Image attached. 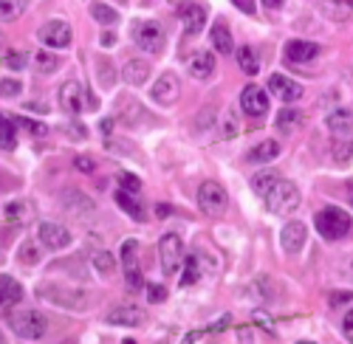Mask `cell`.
Returning <instances> with one entry per match:
<instances>
[{
    "label": "cell",
    "instance_id": "6da1fadb",
    "mask_svg": "<svg viewBox=\"0 0 353 344\" xmlns=\"http://www.w3.org/2000/svg\"><path fill=\"white\" fill-rule=\"evenodd\" d=\"M9 327H12L14 336H20V338L37 341V338L46 336V330H48V319L43 316L37 308H20V310H14L12 316H9Z\"/></svg>",
    "mask_w": 353,
    "mask_h": 344
},
{
    "label": "cell",
    "instance_id": "7a4b0ae2",
    "mask_svg": "<svg viewBox=\"0 0 353 344\" xmlns=\"http://www.w3.org/2000/svg\"><path fill=\"white\" fill-rule=\"evenodd\" d=\"M263 200H266L269 212H274V215H288V212H294V209L300 206V189H297V184L280 178L266 195H263Z\"/></svg>",
    "mask_w": 353,
    "mask_h": 344
},
{
    "label": "cell",
    "instance_id": "3957f363",
    "mask_svg": "<svg viewBox=\"0 0 353 344\" xmlns=\"http://www.w3.org/2000/svg\"><path fill=\"white\" fill-rule=\"evenodd\" d=\"M350 226H353L350 215L342 212L339 206H328L316 215V228L325 240H342L345 235H350Z\"/></svg>",
    "mask_w": 353,
    "mask_h": 344
},
{
    "label": "cell",
    "instance_id": "277c9868",
    "mask_svg": "<svg viewBox=\"0 0 353 344\" xmlns=\"http://www.w3.org/2000/svg\"><path fill=\"white\" fill-rule=\"evenodd\" d=\"M133 40H136V45L141 51L159 54L164 48L167 34H164V28H161L159 20H139V23H133Z\"/></svg>",
    "mask_w": 353,
    "mask_h": 344
},
{
    "label": "cell",
    "instance_id": "5b68a950",
    "mask_svg": "<svg viewBox=\"0 0 353 344\" xmlns=\"http://www.w3.org/2000/svg\"><path fill=\"white\" fill-rule=\"evenodd\" d=\"M159 257H161V271L167 277H172L179 271V266L184 263V243L175 232H167L159 243Z\"/></svg>",
    "mask_w": 353,
    "mask_h": 344
},
{
    "label": "cell",
    "instance_id": "8992f818",
    "mask_svg": "<svg viewBox=\"0 0 353 344\" xmlns=\"http://www.w3.org/2000/svg\"><path fill=\"white\" fill-rule=\"evenodd\" d=\"M229 204V197H226V189L215 181H207L201 189H198V206L201 212H207V215H221Z\"/></svg>",
    "mask_w": 353,
    "mask_h": 344
},
{
    "label": "cell",
    "instance_id": "52a82bcc",
    "mask_svg": "<svg viewBox=\"0 0 353 344\" xmlns=\"http://www.w3.org/2000/svg\"><path fill=\"white\" fill-rule=\"evenodd\" d=\"M43 299L54 302V305H63V308H71V310H82L85 308V294L82 291H71L65 285H43L37 291Z\"/></svg>",
    "mask_w": 353,
    "mask_h": 344
},
{
    "label": "cell",
    "instance_id": "ba28073f",
    "mask_svg": "<svg viewBox=\"0 0 353 344\" xmlns=\"http://www.w3.org/2000/svg\"><path fill=\"white\" fill-rule=\"evenodd\" d=\"M122 268H125V279L130 285V291L141 288V266H139V243L136 240H125L122 243Z\"/></svg>",
    "mask_w": 353,
    "mask_h": 344
},
{
    "label": "cell",
    "instance_id": "9c48e42d",
    "mask_svg": "<svg viewBox=\"0 0 353 344\" xmlns=\"http://www.w3.org/2000/svg\"><path fill=\"white\" fill-rule=\"evenodd\" d=\"M144 319H147V313L136 305H116L105 313V322L113 327H139L144 325Z\"/></svg>",
    "mask_w": 353,
    "mask_h": 344
},
{
    "label": "cell",
    "instance_id": "30bf717a",
    "mask_svg": "<svg viewBox=\"0 0 353 344\" xmlns=\"http://www.w3.org/2000/svg\"><path fill=\"white\" fill-rule=\"evenodd\" d=\"M63 206H65V212H68L71 217H77V220H88V217H94V212H97L94 200L88 197V195H82L79 189H65V192H63Z\"/></svg>",
    "mask_w": 353,
    "mask_h": 344
},
{
    "label": "cell",
    "instance_id": "8fae6325",
    "mask_svg": "<svg viewBox=\"0 0 353 344\" xmlns=\"http://www.w3.org/2000/svg\"><path fill=\"white\" fill-rule=\"evenodd\" d=\"M40 40L48 48H65V45H71V25L65 20H48L40 28Z\"/></svg>",
    "mask_w": 353,
    "mask_h": 344
},
{
    "label": "cell",
    "instance_id": "7c38bea8",
    "mask_svg": "<svg viewBox=\"0 0 353 344\" xmlns=\"http://www.w3.org/2000/svg\"><path fill=\"white\" fill-rule=\"evenodd\" d=\"M305 237H308L305 223L291 220V223H285V228L280 232V246H283L285 254H300L303 246H305Z\"/></svg>",
    "mask_w": 353,
    "mask_h": 344
},
{
    "label": "cell",
    "instance_id": "4fadbf2b",
    "mask_svg": "<svg viewBox=\"0 0 353 344\" xmlns=\"http://www.w3.org/2000/svg\"><path fill=\"white\" fill-rule=\"evenodd\" d=\"M37 237L51 251H60V248H65L71 243V232L60 223H40V235Z\"/></svg>",
    "mask_w": 353,
    "mask_h": 344
},
{
    "label": "cell",
    "instance_id": "5bb4252c",
    "mask_svg": "<svg viewBox=\"0 0 353 344\" xmlns=\"http://www.w3.org/2000/svg\"><path fill=\"white\" fill-rule=\"evenodd\" d=\"M241 107L249 113V116H266V110H269L266 91L257 88V85H246L243 94H241Z\"/></svg>",
    "mask_w": 353,
    "mask_h": 344
},
{
    "label": "cell",
    "instance_id": "9a60e30c",
    "mask_svg": "<svg viewBox=\"0 0 353 344\" xmlns=\"http://www.w3.org/2000/svg\"><path fill=\"white\" fill-rule=\"evenodd\" d=\"M179 14H181V23H184V32L198 34L203 28V23H207V3H201V0H195V3H184Z\"/></svg>",
    "mask_w": 353,
    "mask_h": 344
},
{
    "label": "cell",
    "instance_id": "2e32d148",
    "mask_svg": "<svg viewBox=\"0 0 353 344\" xmlns=\"http://www.w3.org/2000/svg\"><path fill=\"white\" fill-rule=\"evenodd\" d=\"M179 94H181V85H179V79H175L172 74H161L159 82L153 85V91H150V96H153L159 105H164V107L179 99Z\"/></svg>",
    "mask_w": 353,
    "mask_h": 344
},
{
    "label": "cell",
    "instance_id": "e0dca14e",
    "mask_svg": "<svg viewBox=\"0 0 353 344\" xmlns=\"http://www.w3.org/2000/svg\"><path fill=\"white\" fill-rule=\"evenodd\" d=\"M269 91H272L277 99H283V102H297V99L303 96V85L291 82V79L283 76V74H274V76H269Z\"/></svg>",
    "mask_w": 353,
    "mask_h": 344
},
{
    "label": "cell",
    "instance_id": "ac0fdd59",
    "mask_svg": "<svg viewBox=\"0 0 353 344\" xmlns=\"http://www.w3.org/2000/svg\"><path fill=\"white\" fill-rule=\"evenodd\" d=\"M319 45L316 43H308V40H291V43H285V60H291V63H311V60H316L319 56Z\"/></svg>",
    "mask_w": 353,
    "mask_h": 344
},
{
    "label": "cell",
    "instance_id": "d6986e66",
    "mask_svg": "<svg viewBox=\"0 0 353 344\" xmlns=\"http://www.w3.org/2000/svg\"><path fill=\"white\" fill-rule=\"evenodd\" d=\"M322 14L334 23H345L353 14V0H319Z\"/></svg>",
    "mask_w": 353,
    "mask_h": 344
},
{
    "label": "cell",
    "instance_id": "ffe728a7",
    "mask_svg": "<svg viewBox=\"0 0 353 344\" xmlns=\"http://www.w3.org/2000/svg\"><path fill=\"white\" fill-rule=\"evenodd\" d=\"M23 299V285L9 274H0V308H12Z\"/></svg>",
    "mask_w": 353,
    "mask_h": 344
},
{
    "label": "cell",
    "instance_id": "44dd1931",
    "mask_svg": "<svg viewBox=\"0 0 353 344\" xmlns=\"http://www.w3.org/2000/svg\"><path fill=\"white\" fill-rule=\"evenodd\" d=\"M212 71H215V54L212 51H195V56L190 60V74L195 79H207V76H212Z\"/></svg>",
    "mask_w": 353,
    "mask_h": 344
},
{
    "label": "cell",
    "instance_id": "7402d4cb",
    "mask_svg": "<svg viewBox=\"0 0 353 344\" xmlns=\"http://www.w3.org/2000/svg\"><path fill=\"white\" fill-rule=\"evenodd\" d=\"M60 105L68 110V113H79L82 110V85L79 82H65L60 88Z\"/></svg>",
    "mask_w": 353,
    "mask_h": 344
},
{
    "label": "cell",
    "instance_id": "603a6c76",
    "mask_svg": "<svg viewBox=\"0 0 353 344\" xmlns=\"http://www.w3.org/2000/svg\"><path fill=\"white\" fill-rule=\"evenodd\" d=\"M116 204H119L136 223H144L147 220V215H144V206L139 204V200H136V195L133 192H128V189H119V192H116Z\"/></svg>",
    "mask_w": 353,
    "mask_h": 344
},
{
    "label": "cell",
    "instance_id": "cb8c5ba5",
    "mask_svg": "<svg viewBox=\"0 0 353 344\" xmlns=\"http://www.w3.org/2000/svg\"><path fill=\"white\" fill-rule=\"evenodd\" d=\"M122 76H125V82H130V85H144L147 76H150V65H147L144 60H130V63L122 68Z\"/></svg>",
    "mask_w": 353,
    "mask_h": 344
},
{
    "label": "cell",
    "instance_id": "d4e9b609",
    "mask_svg": "<svg viewBox=\"0 0 353 344\" xmlns=\"http://www.w3.org/2000/svg\"><path fill=\"white\" fill-rule=\"evenodd\" d=\"M210 40H212V45H215L218 54H232V51H234V43H232V34H229L226 23H215V25H212Z\"/></svg>",
    "mask_w": 353,
    "mask_h": 344
},
{
    "label": "cell",
    "instance_id": "484cf974",
    "mask_svg": "<svg viewBox=\"0 0 353 344\" xmlns=\"http://www.w3.org/2000/svg\"><path fill=\"white\" fill-rule=\"evenodd\" d=\"M328 130L336 136H345L353 130V113L350 110H334L328 116Z\"/></svg>",
    "mask_w": 353,
    "mask_h": 344
},
{
    "label": "cell",
    "instance_id": "4316f807",
    "mask_svg": "<svg viewBox=\"0 0 353 344\" xmlns=\"http://www.w3.org/2000/svg\"><path fill=\"white\" fill-rule=\"evenodd\" d=\"M277 181H280V172H277V169H272V166H266V169L257 172V175L252 178V189H254L257 195H266Z\"/></svg>",
    "mask_w": 353,
    "mask_h": 344
},
{
    "label": "cell",
    "instance_id": "83f0119b",
    "mask_svg": "<svg viewBox=\"0 0 353 344\" xmlns=\"http://www.w3.org/2000/svg\"><path fill=\"white\" fill-rule=\"evenodd\" d=\"M28 9V0H0V20L12 23Z\"/></svg>",
    "mask_w": 353,
    "mask_h": 344
},
{
    "label": "cell",
    "instance_id": "f1b7e54d",
    "mask_svg": "<svg viewBox=\"0 0 353 344\" xmlns=\"http://www.w3.org/2000/svg\"><path fill=\"white\" fill-rule=\"evenodd\" d=\"M238 65H241V71L249 74V76H254V74L260 71V60H257V54H254L252 45H243V48L238 51Z\"/></svg>",
    "mask_w": 353,
    "mask_h": 344
},
{
    "label": "cell",
    "instance_id": "f546056e",
    "mask_svg": "<svg viewBox=\"0 0 353 344\" xmlns=\"http://www.w3.org/2000/svg\"><path fill=\"white\" fill-rule=\"evenodd\" d=\"M3 215H6L9 223L23 226V223H28V217H32V209H28V204H23V200H12V204H6Z\"/></svg>",
    "mask_w": 353,
    "mask_h": 344
},
{
    "label": "cell",
    "instance_id": "4dcf8cb0",
    "mask_svg": "<svg viewBox=\"0 0 353 344\" xmlns=\"http://www.w3.org/2000/svg\"><path fill=\"white\" fill-rule=\"evenodd\" d=\"M280 155V144H277V141H263V144H257L252 153H249V161H263V164H266V161H272V158H277Z\"/></svg>",
    "mask_w": 353,
    "mask_h": 344
},
{
    "label": "cell",
    "instance_id": "1f68e13d",
    "mask_svg": "<svg viewBox=\"0 0 353 344\" xmlns=\"http://www.w3.org/2000/svg\"><path fill=\"white\" fill-rule=\"evenodd\" d=\"M238 338L241 341H274V333H269V327H263V325H246L238 330Z\"/></svg>",
    "mask_w": 353,
    "mask_h": 344
},
{
    "label": "cell",
    "instance_id": "d6a6232c",
    "mask_svg": "<svg viewBox=\"0 0 353 344\" xmlns=\"http://www.w3.org/2000/svg\"><path fill=\"white\" fill-rule=\"evenodd\" d=\"M184 277H181V285H195L201 279V257L198 254H190L184 257Z\"/></svg>",
    "mask_w": 353,
    "mask_h": 344
},
{
    "label": "cell",
    "instance_id": "836d02e7",
    "mask_svg": "<svg viewBox=\"0 0 353 344\" xmlns=\"http://www.w3.org/2000/svg\"><path fill=\"white\" fill-rule=\"evenodd\" d=\"M303 122H305V113H300V110H280V116H277V127L285 133L300 127Z\"/></svg>",
    "mask_w": 353,
    "mask_h": 344
},
{
    "label": "cell",
    "instance_id": "e575fe53",
    "mask_svg": "<svg viewBox=\"0 0 353 344\" xmlns=\"http://www.w3.org/2000/svg\"><path fill=\"white\" fill-rule=\"evenodd\" d=\"M91 14H94V20H99L102 25H113L116 20H119V14H116V9H110L108 3H102V0H97V3H91Z\"/></svg>",
    "mask_w": 353,
    "mask_h": 344
},
{
    "label": "cell",
    "instance_id": "d590c367",
    "mask_svg": "<svg viewBox=\"0 0 353 344\" xmlns=\"http://www.w3.org/2000/svg\"><path fill=\"white\" fill-rule=\"evenodd\" d=\"M17 138H14V122L6 116H0V150H14Z\"/></svg>",
    "mask_w": 353,
    "mask_h": 344
},
{
    "label": "cell",
    "instance_id": "8d00e7d4",
    "mask_svg": "<svg viewBox=\"0 0 353 344\" xmlns=\"http://www.w3.org/2000/svg\"><path fill=\"white\" fill-rule=\"evenodd\" d=\"M57 65H60L57 54H51V51H46V48L34 54V68H37L40 74H51V71H57Z\"/></svg>",
    "mask_w": 353,
    "mask_h": 344
},
{
    "label": "cell",
    "instance_id": "74e56055",
    "mask_svg": "<svg viewBox=\"0 0 353 344\" xmlns=\"http://www.w3.org/2000/svg\"><path fill=\"white\" fill-rule=\"evenodd\" d=\"M20 263L23 266H37L40 263V248H37V243L34 240H26L23 246H20Z\"/></svg>",
    "mask_w": 353,
    "mask_h": 344
},
{
    "label": "cell",
    "instance_id": "f35d334b",
    "mask_svg": "<svg viewBox=\"0 0 353 344\" xmlns=\"http://www.w3.org/2000/svg\"><path fill=\"white\" fill-rule=\"evenodd\" d=\"M26 63H28L26 51H9V54L3 56V65H6L9 71H20V68H26Z\"/></svg>",
    "mask_w": 353,
    "mask_h": 344
},
{
    "label": "cell",
    "instance_id": "ab89813d",
    "mask_svg": "<svg viewBox=\"0 0 353 344\" xmlns=\"http://www.w3.org/2000/svg\"><path fill=\"white\" fill-rule=\"evenodd\" d=\"M94 266H97L99 274H110L113 266H116V263H113V254H110V251H97V254H94Z\"/></svg>",
    "mask_w": 353,
    "mask_h": 344
},
{
    "label": "cell",
    "instance_id": "60d3db41",
    "mask_svg": "<svg viewBox=\"0 0 353 344\" xmlns=\"http://www.w3.org/2000/svg\"><path fill=\"white\" fill-rule=\"evenodd\" d=\"M20 91H23V85L12 76L0 82V99H14V96H20Z\"/></svg>",
    "mask_w": 353,
    "mask_h": 344
},
{
    "label": "cell",
    "instance_id": "b9f144b4",
    "mask_svg": "<svg viewBox=\"0 0 353 344\" xmlns=\"http://www.w3.org/2000/svg\"><path fill=\"white\" fill-rule=\"evenodd\" d=\"M353 158V144L350 141H336L334 144V161L336 164H347Z\"/></svg>",
    "mask_w": 353,
    "mask_h": 344
},
{
    "label": "cell",
    "instance_id": "7bdbcfd3",
    "mask_svg": "<svg viewBox=\"0 0 353 344\" xmlns=\"http://www.w3.org/2000/svg\"><path fill=\"white\" fill-rule=\"evenodd\" d=\"M119 186L128 189V192H133V195L141 192V181L136 175H130V172H119Z\"/></svg>",
    "mask_w": 353,
    "mask_h": 344
},
{
    "label": "cell",
    "instance_id": "ee69618b",
    "mask_svg": "<svg viewBox=\"0 0 353 344\" xmlns=\"http://www.w3.org/2000/svg\"><path fill=\"white\" fill-rule=\"evenodd\" d=\"M74 166H77L79 172H85V175H91V172L97 169V161H94L91 155H77V158H74Z\"/></svg>",
    "mask_w": 353,
    "mask_h": 344
},
{
    "label": "cell",
    "instance_id": "f6af8a7d",
    "mask_svg": "<svg viewBox=\"0 0 353 344\" xmlns=\"http://www.w3.org/2000/svg\"><path fill=\"white\" fill-rule=\"evenodd\" d=\"M20 127H26L28 133H32V136H46L48 133V127L46 125H40V122H32V119H14Z\"/></svg>",
    "mask_w": 353,
    "mask_h": 344
},
{
    "label": "cell",
    "instance_id": "bcb514c9",
    "mask_svg": "<svg viewBox=\"0 0 353 344\" xmlns=\"http://www.w3.org/2000/svg\"><path fill=\"white\" fill-rule=\"evenodd\" d=\"M147 299L150 302H164L167 299V288L164 285H147Z\"/></svg>",
    "mask_w": 353,
    "mask_h": 344
},
{
    "label": "cell",
    "instance_id": "7dc6e473",
    "mask_svg": "<svg viewBox=\"0 0 353 344\" xmlns=\"http://www.w3.org/2000/svg\"><path fill=\"white\" fill-rule=\"evenodd\" d=\"M99 82L105 85V88H110V85H113V65L108 60L99 63Z\"/></svg>",
    "mask_w": 353,
    "mask_h": 344
},
{
    "label": "cell",
    "instance_id": "c3c4849f",
    "mask_svg": "<svg viewBox=\"0 0 353 344\" xmlns=\"http://www.w3.org/2000/svg\"><path fill=\"white\" fill-rule=\"evenodd\" d=\"M345 302H353V294H350V291H334V294L328 297V305H331V308H339V305H345Z\"/></svg>",
    "mask_w": 353,
    "mask_h": 344
},
{
    "label": "cell",
    "instance_id": "681fc988",
    "mask_svg": "<svg viewBox=\"0 0 353 344\" xmlns=\"http://www.w3.org/2000/svg\"><path fill=\"white\" fill-rule=\"evenodd\" d=\"M238 133V125H234V113H226V127L218 133L221 138H229V136H234Z\"/></svg>",
    "mask_w": 353,
    "mask_h": 344
},
{
    "label": "cell",
    "instance_id": "f907efd6",
    "mask_svg": "<svg viewBox=\"0 0 353 344\" xmlns=\"http://www.w3.org/2000/svg\"><path fill=\"white\" fill-rule=\"evenodd\" d=\"M212 336H215L212 330H192V333H187V341H207Z\"/></svg>",
    "mask_w": 353,
    "mask_h": 344
},
{
    "label": "cell",
    "instance_id": "816d5d0a",
    "mask_svg": "<svg viewBox=\"0 0 353 344\" xmlns=\"http://www.w3.org/2000/svg\"><path fill=\"white\" fill-rule=\"evenodd\" d=\"M232 3L238 6L243 14H254V12H257V9H254V0H232Z\"/></svg>",
    "mask_w": 353,
    "mask_h": 344
},
{
    "label": "cell",
    "instance_id": "f5cc1de1",
    "mask_svg": "<svg viewBox=\"0 0 353 344\" xmlns=\"http://www.w3.org/2000/svg\"><path fill=\"white\" fill-rule=\"evenodd\" d=\"M254 322L263 325V327H272V316L269 313H263V310H254Z\"/></svg>",
    "mask_w": 353,
    "mask_h": 344
},
{
    "label": "cell",
    "instance_id": "db71d44e",
    "mask_svg": "<svg viewBox=\"0 0 353 344\" xmlns=\"http://www.w3.org/2000/svg\"><path fill=\"white\" fill-rule=\"evenodd\" d=\"M229 322H232V316H221V322H212V325H210V330H212V333H221V330H226V327H229Z\"/></svg>",
    "mask_w": 353,
    "mask_h": 344
},
{
    "label": "cell",
    "instance_id": "11a10c76",
    "mask_svg": "<svg viewBox=\"0 0 353 344\" xmlns=\"http://www.w3.org/2000/svg\"><path fill=\"white\" fill-rule=\"evenodd\" d=\"M342 330H345V336L353 341V310H350L347 316H345V325H342Z\"/></svg>",
    "mask_w": 353,
    "mask_h": 344
},
{
    "label": "cell",
    "instance_id": "9f6ffc18",
    "mask_svg": "<svg viewBox=\"0 0 353 344\" xmlns=\"http://www.w3.org/2000/svg\"><path fill=\"white\" fill-rule=\"evenodd\" d=\"M170 212H172V206H167V204H159V206H156V217H161V220L170 217Z\"/></svg>",
    "mask_w": 353,
    "mask_h": 344
},
{
    "label": "cell",
    "instance_id": "6f0895ef",
    "mask_svg": "<svg viewBox=\"0 0 353 344\" xmlns=\"http://www.w3.org/2000/svg\"><path fill=\"white\" fill-rule=\"evenodd\" d=\"M285 0H263V9H280Z\"/></svg>",
    "mask_w": 353,
    "mask_h": 344
},
{
    "label": "cell",
    "instance_id": "680465c9",
    "mask_svg": "<svg viewBox=\"0 0 353 344\" xmlns=\"http://www.w3.org/2000/svg\"><path fill=\"white\" fill-rule=\"evenodd\" d=\"M99 43H102V45H113V43H116V34H110V32H108V34H102V37H99Z\"/></svg>",
    "mask_w": 353,
    "mask_h": 344
},
{
    "label": "cell",
    "instance_id": "91938a15",
    "mask_svg": "<svg viewBox=\"0 0 353 344\" xmlns=\"http://www.w3.org/2000/svg\"><path fill=\"white\" fill-rule=\"evenodd\" d=\"M99 130H102V133H110V130H113V119H105V122H99Z\"/></svg>",
    "mask_w": 353,
    "mask_h": 344
},
{
    "label": "cell",
    "instance_id": "94428289",
    "mask_svg": "<svg viewBox=\"0 0 353 344\" xmlns=\"http://www.w3.org/2000/svg\"><path fill=\"white\" fill-rule=\"evenodd\" d=\"M347 189H350V192H347V197H350V204H353V186H347Z\"/></svg>",
    "mask_w": 353,
    "mask_h": 344
}]
</instances>
